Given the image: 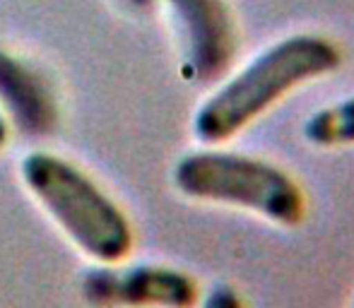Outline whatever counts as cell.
<instances>
[{
    "label": "cell",
    "mask_w": 354,
    "mask_h": 308,
    "mask_svg": "<svg viewBox=\"0 0 354 308\" xmlns=\"http://www.w3.org/2000/svg\"><path fill=\"white\" fill-rule=\"evenodd\" d=\"M342 53L323 34L301 32L275 41L227 77L196 108L191 131L205 147L232 140L301 84L335 73Z\"/></svg>",
    "instance_id": "1"
},
{
    "label": "cell",
    "mask_w": 354,
    "mask_h": 308,
    "mask_svg": "<svg viewBox=\"0 0 354 308\" xmlns=\"http://www.w3.org/2000/svg\"><path fill=\"white\" fill-rule=\"evenodd\" d=\"M27 191L75 248L97 265L123 262L133 251L126 210L77 164L53 152H29L19 164Z\"/></svg>",
    "instance_id": "2"
},
{
    "label": "cell",
    "mask_w": 354,
    "mask_h": 308,
    "mask_svg": "<svg viewBox=\"0 0 354 308\" xmlns=\"http://www.w3.org/2000/svg\"><path fill=\"white\" fill-rule=\"evenodd\" d=\"M171 181L183 198L241 207L287 229L306 217L301 186L282 166L251 154L217 147L186 152L174 164Z\"/></svg>",
    "instance_id": "3"
},
{
    "label": "cell",
    "mask_w": 354,
    "mask_h": 308,
    "mask_svg": "<svg viewBox=\"0 0 354 308\" xmlns=\"http://www.w3.org/2000/svg\"><path fill=\"white\" fill-rule=\"evenodd\" d=\"M92 308H196L201 287L186 270L162 262L94 265L80 280Z\"/></svg>",
    "instance_id": "4"
},
{
    "label": "cell",
    "mask_w": 354,
    "mask_h": 308,
    "mask_svg": "<svg viewBox=\"0 0 354 308\" xmlns=\"http://www.w3.org/2000/svg\"><path fill=\"white\" fill-rule=\"evenodd\" d=\"M183 39L186 75L210 84L222 79L236 56V27L227 0H164Z\"/></svg>",
    "instance_id": "5"
},
{
    "label": "cell",
    "mask_w": 354,
    "mask_h": 308,
    "mask_svg": "<svg viewBox=\"0 0 354 308\" xmlns=\"http://www.w3.org/2000/svg\"><path fill=\"white\" fill-rule=\"evenodd\" d=\"M0 113L27 137H48L61 123L53 82L8 48H0Z\"/></svg>",
    "instance_id": "6"
},
{
    "label": "cell",
    "mask_w": 354,
    "mask_h": 308,
    "mask_svg": "<svg viewBox=\"0 0 354 308\" xmlns=\"http://www.w3.org/2000/svg\"><path fill=\"white\" fill-rule=\"evenodd\" d=\"M301 135L308 145L321 147V150L354 145V94L323 108H316L304 121Z\"/></svg>",
    "instance_id": "7"
},
{
    "label": "cell",
    "mask_w": 354,
    "mask_h": 308,
    "mask_svg": "<svg viewBox=\"0 0 354 308\" xmlns=\"http://www.w3.org/2000/svg\"><path fill=\"white\" fill-rule=\"evenodd\" d=\"M198 308H246V304H243L236 287L229 285V282H217L198 301Z\"/></svg>",
    "instance_id": "8"
},
{
    "label": "cell",
    "mask_w": 354,
    "mask_h": 308,
    "mask_svg": "<svg viewBox=\"0 0 354 308\" xmlns=\"http://www.w3.org/2000/svg\"><path fill=\"white\" fill-rule=\"evenodd\" d=\"M8 140H10V126H8V121H5L3 113H0V150L8 145Z\"/></svg>",
    "instance_id": "9"
},
{
    "label": "cell",
    "mask_w": 354,
    "mask_h": 308,
    "mask_svg": "<svg viewBox=\"0 0 354 308\" xmlns=\"http://www.w3.org/2000/svg\"><path fill=\"white\" fill-rule=\"evenodd\" d=\"M350 308H354V299H352V304H350Z\"/></svg>",
    "instance_id": "10"
}]
</instances>
